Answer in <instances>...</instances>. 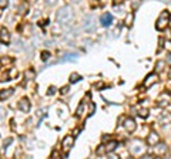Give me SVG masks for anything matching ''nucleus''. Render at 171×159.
<instances>
[{
  "mask_svg": "<svg viewBox=\"0 0 171 159\" xmlns=\"http://www.w3.org/2000/svg\"><path fill=\"white\" fill-rule=\"evenodd\" d=\"M56 19H57V21H59L60 24L69 26V24H71L73 20H74V13H73V10H71L70 6H63V7L57 11Z\"/></svg>",
  "mask_w": 171,
  "mask_h": 159,
  "instance_id": "1",
  "label": "nucleus"
},
{
  "mask_svg": "<svg viewBox=\"0 0 171 159\" xmlns=\"http://www.w3.org/2000/svg\"><path fill=\"white\" fill-rule=\"evenodd\" d=\"M168 19H170V13H168V11H163L161 16L158 17L157 23H156L157 30H164V29L168 26Z\"/></svg>",
  "mask_w": 171,
  "mask_h": 159,
  "instance_id": "2",
  "label": "nucleus"
},
{
  "mask_svg": "<svg viewBox=\"0 0 171 159\" xmlns=\"http://www.w3.org/2000/svg\"><path fill=\"white\" fill-rule=\"evenodd\" d=\"M143 151H144V146H143V142L141 141H133L131 142V146H130V152L133 154V155H140V154H143Z\"/></svg>",
  "mask_w": 171,
  "mask_h": 159,
  "instance_id": "3",
  "label": "nucleus"
},
{
  "mask_svg": "<svg viewBox=\"0 0 171 159\" xmlns=\"http://www.w3.org/2000/svg\"><path fill=\"white\" fill-rule=\"evenodd\" d=\"M94 29H96V21H94V17H93L91 14L86 16V17H84V30H86V31H88V33H91V31H94Z\"/></svg>",
  "mask_w": 171,
  "mask_h": 159,
  "instance_id": "4",
  "label": "nucleus"
},
{
  "mask_svg": "<svg viewBox=\"0 0 171 159\" xmlns=\"http://www.w3.org/2000/svg\"><path fill=\"white\" fill-rule=\"evenodd\" d=\"M63 151L66 152V154H69V151L74 146V138L71 136V135H67L64 139H63Z\"/></svg>",
  "mask_w": 171,
  "mask_h": 159,
  "instance_id": "5",
  "label": "nucleus"
},
{
  "mask_svg": "<svg viewBox=\"0 0 171 159\" xmlns=\"http://www.w3.org/2000/svg\"><path fill=\"white\" fill-rule=\"evenodd\" d=\"M100 23H101V26H104V27L111 26V23H113V16H111L110 13H104V14L100 17Z\"/></svg>",
  "mask_w": 171,
  "mask_h": 159,
  "instance_id": "6",
  "label": "nucleus"
},
{
  "mask_svg": "<svg viewBox=\"0 0 171 159\" xmlns=\"http://www.w3.org/2000/svg\"><path fill=\"white\" fill-rule=\"evenodd\" d=\"M157 80H158V77H157V74H148L147 75V78L144 80V87L145 88H150L151 85H154L156 82H157Z\"/></svg>",
  "mask_w": 171,
  "mask_h": 159,
  "instance_id": "7",
  "label": "nucleus"
},
{
  "mask_svg": "<svg viewBox=\"0 0 171 159\" xmlns=\"http://www.w3.org/2000/svg\"><path fill=\"white\" fill-rule=\"evenodd\" d=\"M19 110L22 112H29L30 111V104H29V100L27 98H22L19 101Z\"/></svg>",
  "mask_w": 171,
  "mask_h": 159,
  "instance_id": "8",
  "label": "nucleus"
},
{
  "mask_svg": "<svg viewBox=\"0 0 171 159\" xmlns=\"http://www.w3.org/2000/svg\"><path fill=\"white\" fill-rule=\"evenodd\" d=\"M135 121L131 118H127L126 121H124V128H126V131L127 132H134L135 131Z\"/></svg>",
  "mask_w": 171,
  "mask_h": 159,
  "instance_id": "9",
  "label": "nucleus"
},
{
  "mask_svg": "<svg viewBox=\"0 0 171 159\" xmlns=\"http://www.w3.org/2000/svg\"><path fill=\"white\" fill-rule=\"evenodd\" d=\"M166 152H167L166 144H157V146H154V154H156V155L163 156V155H166Z\"/></svg>",
  "mask_w": 171,
  "mask_h": 159,
  "instance_id": "10",
  "label": "nucleus"
},
{
  "mask_svg": "<svg viewBox=\"0 0 171 159\" xmlns=\"http://www.w3.org/2000/svg\"><path fill=\"white\" fill-rule=\"evenodd\" d=\"M9 41H10V33H9L6 29H1V30H0V43L7 44Z\"/></svg>",
  "mask_w": 171,
  "mask_h": 159,
  "instance_id": "11",
  "label": "nucleus"
},
{
  "mask_svg": "<svg viewBox=\"0 0 171 159\" xmlns=\"http://www.w3.org/2000/svg\"><path fill=\"white\" fill-rule=\"evenodd\" d=\"M147 142H148V145H157L160 142V136L156 132H151L148 135V138H147Z\"/></svg>",
  "mask_w": 171,
  "mask_h": 159,
  "instance_id": "12",
  "label": "nucleus"
},
{
  "mask_svg": "<svg viewBox=\"0 0 171 159\" xmlns=\"http://www.w3.org/2000/svg\"><path fill=\"white\" fill-rule=\"evenodd\" d=\"M13 92H14V90H13V88H9V90H3V91L0 92V100H1V101H4L6 98L11 97V95H13Z\"/></svg>",
  "mask_w": 171,
  "mask_h": 159,
  "instance_id": "13",
  "label": "nucleus"
},
{
  "mask_svg": "<svg viewBox=\"0 0 171 159\" xmlns=\"http://www.w3.org/2000/svg\"><path fill=\"white\" fill-rule=\"evenodd\" d=\"M76 60H77V54H73V53H67L61 58V61H76Z\"/></svg>",
  "mask_w": 171,
  "mask_h": 159,
  "instance_id": "14",
  "label": "nucleus"
},
{
  "mask_svg": "<svg viewBox=\"0 0 171 159\" xmlns=\"http://www.w3.org/2000/svg\"><path fill=\"white\" fill-rule=\"evenodd\" d=\"M168 101H170V97L166 95V94H161V97L158 98V105H160V107H164V105L168 104Z\"/></svg>",
  "mask_w": 171,
  "mask_h": 159,
  "instance_id": "15",
  "label": "nucleus"
},
{
  "mask_svg": "<svg viewBox=\"0 0 171 159\" xmlns=\"http://www.w3.org/2000/svg\"><path fill=\"white\" fill-rule=\"evenodd\" d=\"M117 142L116 141H111V142H108L107 145H106V149H107V152H113V151H116V148H117Z\"/></svg>",
  "mask_w": 171,
  "mask_h": 159,
  "instance_id": "16",
  "label": "nucleus"
},
{
  "mask_svg": "<svg viewBox=\"0 0 171 159\" xmlns=\"http://www.w3.org/2000/svg\"><path fill=\"white\" fill-rule=\"evenodd\" d=\"M26 10H27V3H22L19 7V14H24Z\"/></svg>",
  "mask_w": 171,
  "mask_h": 159,
  "instance_id": "17",
  "label": "nucleus"
},
{
  "mask_svg": "<svg viewBox=\"0 0 171 159\" xmlns=\"http://www.w3.org/2000/svg\"><path fill=\"white\" fill-rule=\"evenodd\" d=\"M83 110H84V102H81V104L79 105V108H77V111H76V115H77V117H81V115H83Z\"/></svg>",
  "mask_w": 171,
  "mask_h": 159,
  "instance_id": "18",
  "label": "nucleus"
},
{
  "mask_svg": "<svg viewBox=\"0 0 171 159\" xmlns=\"http://www.w3.org/2000/svg\"><path fill=\"white\" fill-rule=\"evenodd\" d=\"M106 152H107V149H106V146H104V145H101V146H100V148H98V149L96 151V154H97L98 156H101V155H104Z\"/></svg>",
  "mask_w": 171,
  "mask_h": 159,
  "instance_id": "19",
  "label": "nucleus"
},
{
  "mask_svg": "<svg viewBox=\"0 0 171 159\" xmlns=\"http://www.w3.org/2000/svg\"><path fill=\"white\" fill-rule=\"evenodd\" d=\"M80 75L79 74H76V73H73L71 75H70V82H77V81H80Z\"/></svg>",
  "mask_w": 171,
  "mask_h": 159,
  "instance_id": "20",
  "label": "nucleus"
},
{
  "mask_svg": "<svg viewBox=\"0 0 171 159\" xmlns=\"http://www.w3.org/2000/svg\"><path fill=\"white\" fill-rule=\"evenodd\" d=\"M34 77H36V74H34L33 70H27V71H26V78L27 80H33Z\"/></svg>",
  "mask_w": 171,
  "mask_h": 159,
  "instance_id": "21",
  "label": "nucleus"
},
{
  "mask_svg": "<svg viewBox=\"0 0 171 159\" xmlns=\"http://www.w3.org/2000/svg\"><path fill=\"white\" fill-rule=\"evenodd\" d=\"M138 114H140V117H141V118H147V117H148V110L143 108V110H140V112H138Z\"/></svg>",
  "mask_w": 171,
  "mask_h": 159,
  "instance_id": "22",
  "label": "nucleus"
},
{
  "mask_svg": "<svg viewBox=\"0 0 171 159\" xmlns=\"http://www.w3.org/2000/svg\"><path fill=\"white\" fill-rule=\"evenodd\" d=\"M11 142H13V139H11V138L6 139V141H4V144H3V151H6V149H7V146H9Z\"/></svg>",
  "mask_w": 171,
  "mask_h": 159,
  "instance_id": "23",
  "label": "nucleus"
},
{
  "mask_svg": "<svg viewBox=\"0 0 171 159\" xmlns=\"http://www.w3.org/2000/svg\"><path fill=\"white\" fill-rule=\"evenodd\" d=\"M48 57H50V53H48V51H43V53H42V60H43V61L48 60Z\"/></svg>",
  "mask_w": 171,
  "mask_h": 159,
  "instance_id": "24",
  "label": "nucleus"
},
{
  "mask_svg": "<svg viewBox=\"0 0 171 159\" xmlns=\"http://www.w3.org/2000/svg\"><path fill=\"white\" fill-rule=\"evenodd\" d=\"M126 24L127 26H131L133 24V14H128L127 19H126Z\"/></svg>",
  "mask_w": 171,
  "mask_h": 159,
  "instance_id": "25",
  "label": "nucleus"
},
{
  "mask_svg": "<svg viewBox=\"0 0 171 159\" xmlns=\"http://www.w3.org/2000/svg\"><path fill=\"white\" fill-rule=\"evenodd\" d=\"M4 117H6V110L0 107V122H1V121L4 119Z\"/></svg>",
  "mask_w": 171,
  "mask_h": 159,
  "instance_id": "26",
  "label": "nucleus"
},
{
  "mask_svg": "<svg viewBox=\"0 0 171 159\" xmlns=\"http://www.w3.org/2000/svg\"><path fill=\"white\" fill-rule=\"evenodd\" d=\"M163 65H164V61H158V63H157V68H156L157 73H160V71L163 70Z\"/></svg>",
  "mask_w": 171,
  "mask_h": 159,
  "instance_id": "27",
  "label": "nucleus"
},
{
  "mask_svg": "<svg viewBox=\"0 0 171 159\" xmlns=\"http://www.w3.org/2000/svg\"><path fill=\"white\" fill-rule=\"evenodd\" d=\"M7 4H9V0H0V9L7 7Z\"/></svg>",
  "mask_w": 171,
  "mask_h": 159,
  "instance_id": "28",
  "label": "nucleus"
},
{
  "mask_svg": "<svg viewBox=\"0 0 171 159\" xmlns=\"http://www.w3.org/2000/svg\"><path fill=\"white\" fill-rule=\"evenodd\" d=\"M54 92H56V88H54V87H50V88H48V91H47V94H48V95H53Z\"/></svg>",
  "mask_w": 171,
  "mask_h": 159,
  "instance_id": "29",
  "label": "nucleus"
},
{
  "mask_svg": "<svg viewBox=\"0 0 171 159\" xmlns=\"http://www.w3.org/2000/svg\"><path fill=\"white\" fill-rule=\"evenodd\" d=\"M94 108H96V105H94V104H90V111H88V115H93Z\"/></svg>",
  "mask_w": 171,
  "mask_h": 159,
  "instance_id": "30",
  "label": "nucleus"
},
{
  "mask_svg": "<svg viewBox=\"0 0 171 159\" xmlns=\"http://www.w3.org/2000/svg\"><path fill=\"white\" fill-rule=\"evenodd\" d=\"M69 90H70L69 87H63V88L60 90V92H61V94H67V92H69Z\"/></svg>",
  "mask_w": 171,
  "mask_h": 159,
  "instance_id": "31",
  "label": "nucleus"
},
{
  "mask_svg": "<svg viewBox=\"0 0 171 159\" xmlns=\"http://www.w3.org/2000/svg\"><path fill=\"white\" fill-rule=\"evenodd\" d=\"M138 4H140V0H134V1H133V7H134V9H135Z\"/></svg>",
  "mask_w": 171,
  "mask_h": 159,
  "instance_id": "32",
  "label": "nucleus"
},
{
  "mask_svg": "<svg viewBox=\"0 0 171 159\" xmlns=\"http://www.w3.org/2000/svg\"><path fill=\"white\" fill-rule=\"evenodd\" d=\"M113 3L114 4H120V3H123V0H113Z\"/></svg>",
  "mask_w": 171,
  "mask_h": 159,
  "instance_id": "33",
  "label": "nucleus"
},
{
  "mask_svg": "<svg viewBox=\"0 0 171 159\" xmlns=\"http://www.w3.org/2000/svg\"><path fill=\"white\" fill-rule=\"evenodd\" d=\"M60 155H59V152H53V158H59Z\"/></svg>",
  "mask_w": 171,
  "mask_h": 159,
  "instance_id": "34",
  "label": "nucleus"
},
{
  "mask_svg": "<svg viewBox=\"0 0 171 159\" xmlns=\"http://www.w3.org/2000/svg\"><path fill=\"white\" fill-rule=\"evenodd\" d=\"M96 4H98V0L96 1V0H91V6H96Z\"/></svg>",
  "mask_w": 171,
  "mask_h": 159,
  "instance_id": "35",
  "label": "nucleus"
},
{
  "mask_svg": "<svg viewBox=\"0 0 171 159\" xmlns=\"http://www.w3.org/2000/svg\"><path fill=\"white\" fill-rule=\"evenodd\" d=\"M168 78H171V68H170V73H168Z\"/></svg>",
  "mask_w": 171,
  "mask_h": 159,
  "instance_id": "36",
  "label": "nucleus"
},
{
  "mask_svg": "<svg viewBox=\"0 0 171 159\" xmlns=\"http://www.w3.org/2000/svg\"><path fill=\"white\" fill-rule=\"evenodd\" d=\"M71 1H76V3H79V1H80V0H71Z\"/></svg>",
  "mask_w": 171,
  "mask_h": 159,
  "instance_id": "37",
  "label": "nucleus"
},
{
  "mask_svg": "<svg viewBox=\"0 0 171 159\" xmlns=\"http://www.w3.org/2000/svg\"><path fill=\"white\" fill-rule=\"evenodd\" d=\"M168 61H171V54H170V57H168Z\"/></svg>",
  "mask_w": 171,
  "mask_h": 159,
  "instance_id": "38",
  "label": "nucleus"
},
{
  "mask_svg": "<svg viewBox=\"0 0 171 159\" xmlns=\"http://www.w3.org/2000/svg\"><path fill=\"white\" fill-rule=\"evenodd\" d=\"M0 67H1V60H0Z\"/></svg>",
  "mask_w": 171,
  "mask_h": 159,
  "instance_id": "39",
  "label": "nucleus"
},
{
  "mask_svg": "<svg viewBox=\"0 0 171 159\" xmlns=\"http://www.w3.org/2000/svg\"><path fill=\"white\" fill-rule=\"evenodd\" d=\"M0 16H1V9H0Z\"/></svg>",
  "mask_w": 171,
  "mask_h": 159,
  "instance_id": "40",
  "label": "nucleus"
}]
</instances>
